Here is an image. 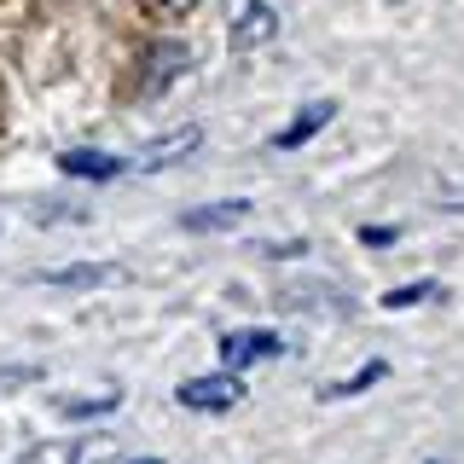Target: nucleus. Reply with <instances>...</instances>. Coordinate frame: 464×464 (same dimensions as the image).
<instances>
[{
  "label": "nucleus",
  "mask_w": 464,
  "mask_h": 464,
  "mask_svg": "<svg viewBox=\"0 0 464 464\" xmlns=\"http://www.w3.org/2000/svg\"><path fill=\"white\" fill-rule=\"evenodd\" d=\"M116 453H122V441L111 430H99V435H70V441H41L18 464H111Z\"/></svg>",
  "instance_id": "obj_1"
},
{
  "label": "nucleus",
  "mask_w": 464,
  "mask_h": 464,
  "mask_svg": "<svg viewBox=\"0 0 464 464\" xmlns=\"http://www.w3.org/2000/svg\"><path fill=\"white\" fill-rule=\"evenodd\" d=\"M174 401H180L186 412H232V406L244 401V383L232 372H221V377H186V383L174 389Z\"/></svg>",
  "instance_id": "obj_2"
},
{
  "label": "nucleus",
  "mask_w": 464,
  "mask_h": 464,
  "mask_svg": "<svg viewBox=\"0 0 464 464\" xmlns=\"http://www.w3.org/2000/svg\"><path fill=\"white\" fill-rule=\"evenodd\" d=\"M203 145V128L198 122H186V128H174V134H157L145 151H134V163L128 169H140V174H157V169H174V163H186Z\"/></svg>",
  "instance_id": "obj_3"
},
{
  "label": "nucleus",
  "mask_w": 464,
  "mask_h": 464,
  "mask_svg": "<svg viewBox=\"0 0 464 464\" xmlns=\"http://www.w3.org/2000/svg\"><path fill=\"white\" fill-rule=\"evenodd\" d=\"M221 366L238 377L244 366H250V360H267V354H285V337L279 331H221Z\"/></svg>",
  "instance_id": "obj_4"
},
{
  "label": "nucleus",
  "mask_w": 464,
  "mask_h": 464,
  "mask_svg": "<svg viewBox=\"0 0 464 464\" xmlns=\"http://www.w3.org/2000/svg\"><path fill=\"white\" fill-rule=\"evenodd\" d=\"M192 64V47H186V41H157L151 53H145V76H140V93H163V87L180 76V70Z\"/></svg>",
  "instance_id": "obj_5"
},
{
  "label": "nucleus",
  "mask_w": 464,
  "mask_h": 464,
  "mask_svg": "<svg viewBox=\"0 0 464 464\" xmlns=\"http://www.w3.org/2000/svg\"><path fill=\"white\" fill-rule=\"evenodd\" d=\"M128 273L116 267V261H76V267H47L41 273V285L53 290H99V285H122Z\"/></svg>",
  "instance_id": "obj_6"
},
{
  "label": "nucleus",
  "mask_w": 464,
  "mask_h": 464,
  "mask_svg": "<svg viewBox=\"0 0 464 464\" xmlns=\"http://www.w3.org/2000/svg\"><path fill=\"white\" fill-rule=\"evenodd\" d=\"M331 116H337V99H308V105L290 116V128H279V134H273L267 145H273V151H296V145H308L319 128L331 122Z\"/></svg>",
  "instance_id": "obj_7"
},
{
  "label": "nucleus",
  "mask_w": 464,
  "mask_h": 464,
  "mask_svg": "<svg viewBox=\"0 0 464 464\" xmlns=\"http://www.w3.org/2000/svg\"><path fill=\"white\" fill-rule=\"evenodd\" d=\"M128 163L111 151H93V145H70V151H58V174H70V180H116Z\"/></svg>",
  "instance_id": "obj_8"
},
{
  "label": "nucleus",
  "mask_w": 464,
  "mask_h": 464,
  "mask_svg": "<svg viewBox=\"0 0 464 464\" xmlns=\"http://www.w3.org/2000/svg\"><path fill=\"white\" fill-rule=\"evenodd\" d=\"M238 221H250V203H244V198H232V203H198V209L180 215L186 232H227V227H238Z\"/></svg>",
  "instance_id": "obj_9"
},
{
  "label": "nucleus",
  "mask_w": 464,
  "mask_h": 464,
  "mask_svg": "<svg viewBox=\"0 0 464 464\" xmlns=\"http://www.w3.org/2000/svg\"><path fill=\"white\" fill-rule=\"evenodd\" d=\"M273 35H279V12H273L267 0H244L238 24H232V41H238V47H261V41H273Z\"/></svg>",
  "instance_id": "obj_10"
},
{
  "label": "nucleus",
  "mask_w": 464,
  "mask_h": 464,
  "mask_svg": "<svg viewBox=\"0 0 464 464\" xmlns=\"http://www.w3.org/2000/svg\"><path fill=\"white\" fill-rule=\"evenodd\" d=\"M116 406H122V389H99V395H64L58 412L82 424V418H105V412H116Z\"/></svg>",
  "instance_id": "obj_11"
},
{
  "label": "nucleus",
  "mask_w": 464,
  "mask_h": 464,
  "mask_svg": "<svg viewBox=\"0 0 464 464\" xmlns=\"http://www.w3.org/2000/svg\"><path fill=\"white\" fill-rule=\"evenodd\" d=\"M383 377H389V360H366V366H360V372H348L343 383H331V389H325L319 401H348V395H360V389L383 383Z\"/></svg>",
  "instance_id": "obj_12"
},
{
  "label": "nucleus",
  "mask_w": 464,
  "mask_h": 464,
  "mask_svg": "<svg viewBox=\"0 0 464 464\" xmlns=\"http://www.w3.org/2000/svg\"><path fill=\"white\" fill-rule=\"evenodd\" d=\"M430 296H435V279H418L412 290H389L383 308H412V302H430Z\"/></svg>",
  "instance_id": "obj_13"
},
{
  "label": "nucleus",
  "mask_w": 464,
  "mask_h": 464,
  "mask_svg": "<svg viewBox=\"0 0 464 464\" xmlns=\"http://www.w3.org/2000/svg\"><path fill=\"white\" fill-rule=\"evenodd\" d=\"M41 366H0V395H12V389H24V383H35Z\"/></svg>",
  "instance_id": "obj_14"
},
{
  "label": "nucleus",
  "mask_w": 464,
  "mask_h": 464,
  "mask_svg": "<svg viewBox=\"0 0 464 464\" xmlns=\"http://www.w3.org/2000/svg\"><path fill=\"white\" fill-rule=\"evenodd\" d=\"M395 238H401L395 227H360V244H372V250H389Z\"/></svg>",
  "instance_id": "obj_15"
},
{
  "label": "nucleus",
  "mask_w": 464,
  "mask_h": 464,
  "mask_svg": "<svg viewBox=\"0 0 464 464\" xmlns=\"http://www.w3.org/2000/svg\"><path fill=\"white\" fill-rule=\"evenodd\" d=\"M163 6H169V12H186V6H198V0H163Z\"/></svg>",
  "instance_id": "obj_16"
},
{
  "label": "nucleus",
  "mask_w": 464,
  "mask_h": 464,
  "mask_svg": "<svg viewBox=\"0 0 464 464\" xmlns=\"http://www.w3.org/2000/svg\"><path fill=\"white\" fill-rule=\"evenodd\" d=\"M441 209H464V198H441Z\"/></svg>",
  "instance_id": "obj_17"
},
{
  "label": "nucleus",
  "mask_w": 464,
  "mask_h": 464,
  "mask_svg": "<svg viewBox=\"0 0 464 464\" xmlns=\"http://www.w3.org/2000/svg\"><path fill=\"white\" fill-rule=\"evenodd\" d=\"M134 464H163V459H134Z\"/></svg>",
  "instance_id": "obj_18"
}]
</instances>
